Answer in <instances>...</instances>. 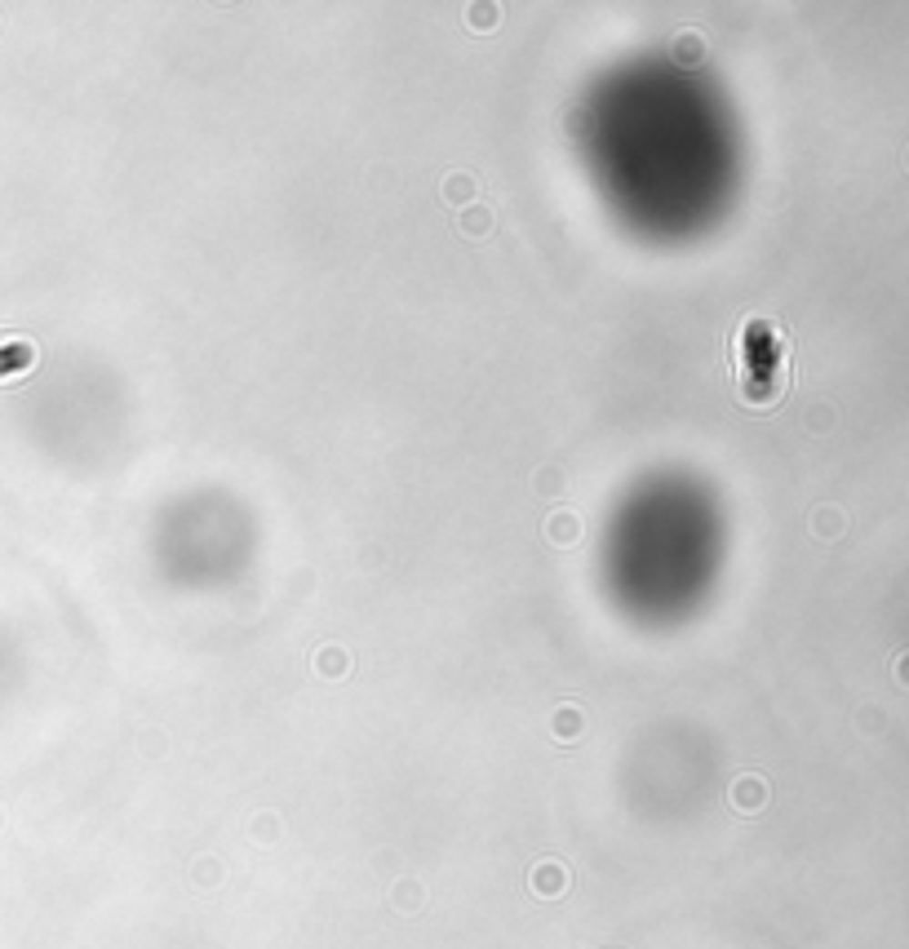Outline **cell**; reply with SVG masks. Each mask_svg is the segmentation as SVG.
Instances as JSON below:
<instances>
[{
	"label": "cell",
	"instance_id": "cell-1",
	"mask_svg": "<svg viewBox=\"0 0 909 949\" xmlns=\"http://www.w3.org/2000/svg\"><path fill=\"white\" fill-rule=\"evenodd\" d=\"M32 360V351L27 346H14V351H0V373L5 369H18V364H27Z\"/></svg>",
	"mask_w": 909,
	"mask_h": 949
}]
</instances>
